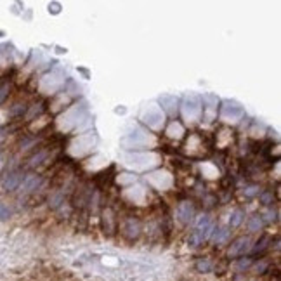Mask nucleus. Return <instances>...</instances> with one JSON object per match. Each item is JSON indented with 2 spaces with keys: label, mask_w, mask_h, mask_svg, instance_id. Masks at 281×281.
Masks as SVG:
<instances>
[{
  "label": "nucleus",
  "mask_w": 281,
  "mask_h": 281,
  "mask_svg": "<svg viewBox=\"0 0 281 281\" xmlns=\"http://www.w3.org/2000/svg\"><path fill=\"white\" fill-rule=\"evenodd\" d=\"M2 37H5V31H2V30H0V38Z\"/></svg>",
  "instance_id": "22"
},
{
  "label": "nucleus",
  "mask_w": 281,
  "mask_h": 281,
  "mask_svg": "<svg viewBox=\"0 0 281 281\" xmlns=\"http://www.w3.org/2000/svg\"><path fill=\"white\" fill-rule=\"evenodd\" d=\"M227 238H229V227L222 226V227H216L210 240L214 241V245H224L227 241Z\"/></svg>",
  "instance_id": "8"
},
{
  "label": "nucleus",
  "mask_w": 281,
  "mask_h": 281,
  "mask_svg": "<svg viewBox=\"0 0 281 281\" xmlns=\"http://www.w3.org/2000/svg\"><path fill=\"white\" fill-rule=\"evenodd\" d=\"M252 269L255 271V274L262 276V274H266L267 269H269V262H266V260H259V262H253Z\"/></svg>",
  "instance_id": "12"
},
{
  "label": "nucleus",
  "mask_w": 281,
  "mask_h": 281,
  "mask_svg": "<svg viewBox=\"0 0 281 281\" xmlns=\"http://www.w3.org/2000/svg\"><path fill=\"white\" fill-rule=\"evenodd\" d=\"M194 217V208L189 201H183V203L177 207V219L183 224H189Z\"/></svg>",
  "instance_id": "3"
},
{
  "label": "nucleus",
  "mask_w": 281,
  "mask_h": 281,
  "mask_svg": "<svg viewBox=\"0 0 281 281\" xmlns=\"http://www.w3.org/2000/svg\"><path fill=\"white\" fill-rule=\"evenodd\" d=\"M250 252V238L249 236H238L234 241H231L227 249V257L229 259H240L245 253Z\"/></svg>",
  "instance_id": "1"
},
{
  "label": "nucleus",
  "mask_w": 281,
  "mask_h": 281,
  "mask_svg": "<svg viewBox=\"0 0 281 281\" xmlns=\"http://www.w3.org/2000/svg\"><path fill=\"white\" fill-rule=\"evenodd\" d=\"M253 262H255V260H253L252 257L243 255V257H240V259L236 260V264H234V269H236V273L245 274V273H247V271H249V269H252Z\"/></svg>",
  "instance_id": "9"
},
{
  "label": "nucleus",
  "mask_w": 281,
  "mask_h": 281,
  "mask_svg": "<svg viewBox=\"0 0 281 281\" xmlns=\"http://www.w3.org/2000/svg\"><path fill=\"white\" fill-rule=\"evenodd\" d=\"M260 198V203L266 205V207H269V205H273L274 201V196H273V191H262V193L259 194Z\"/></svg>",
  "instance_id": "15"
},
{
  "label": "nucleus",
  "mask_w": 281,
  "mask_h": 281,
  "mask_svg": "<svg viewBox=\"0 0 281 281\" xmlns=\"http://www.w3.org/2000/svg\"><path fill=\"white\" fill-rule=\"evenodd\" d=\"M247 281H255V280H247Z\"/></svg>",
  "instance_id": "23"
},
{
  "label": "nucleus",
  "mask_w": 281,
  "mask_h": 281,
  "mask_svg": "<svg viewBox=\"0 0 281 281\" xmlns=\"http://www.w3.org/2000/svg\"><path fill=\"white\" fill-rule=\"evenodd\" d=\"M11 216H12V210L9 208V205L5 203V201H0V219L7 220Z\"/></svg>",
  "instance_id": "16"
},
{
  "label": "nucleus",
  "mask_w": 281,
  "mask_h": 281,
  "mask_svg": "<svg viewBox=\"0 0 281 281\" xmlns=\"http://www.w3.org/2000/svg\"><path fill=\"white\" fill-rule=\"evenodd\" d=\"M264 222H262V217H260V214H255V216H252L249 219V222H247V229H249V233H259L260 229H262Z\"/></svg>",
  "instance_id": "10"
},
{
  "label": "nucleus",
  "mask_w": 281,
  "mask_h": 281,
  "mask_svg": "<svg viewBox=\"0 0 281 281\" xmlns=\"http://www.w3.org/2000/svg\"><path fill=\"white\" fill-rule=\"evenodd\" d=\"M40 183H42L40 175H35V174L25 175V179H23V184L19 189H21L23 193H31V191H35L38 186H40Z\"/></svg>",
  "instance_id": "4"
},
{
  "label": "nucleus",
  "mask_w": 281,
  "mask_h": 281,
  "mask_svg": "<svg viewBox=\"0 0 281 281\" xmlns=\"http://www.w3.org/2000/svg\"><path fill=\"white\" fill-rule=\"evenodd\" d=\"M245 220V212L241 208H236L231 212V217H229V227H240L241 222Z\"/></svg>",
  "instance_id": "11"
},
{
  "label": "nucleus",
  "mask_w": 281,
  "mask_h": 281,
  "mask_svg": "<svg viewBox=\"0 0 281 281\" xmlns=\"http://www.w3.org/2000/svg\"><path fill=\"white\" fill-rule=\"evenodd\" d=\"M49 12H51V14H59V12H61V4H59V2H51V4H49Z\"/></svg>",
  "instance_id": "21"
},
{
  "label": "nucleus",
  "mask_w": 281,
  "mask_h": 281,
  "mask_svg": "<svg viewBox=\"0 0 281 281\" xmlns=\"http://www.w3.org/2000/svg\"><path fill=\"white\" fill-rule=\"evenodd\" d=\"M260 217H262V222H267V224H273L278 220V212L276 210H266L264 214H260Z\"/></svg>",
  "instance_id": "13"
},
{
  "label": "nucleus",
  "mask_w": 281,
  "mask_h": 281,
  "mask_svg": "<svg viewBox=\"0 0 281 281\" xmlns=\"http://www.w3.org/2000/svg\"><path fill=\"white\" fill-rule=\"evenodd\" d=\"M45 156H47V153H45V151H40L38 155H35L33 158H30V163H28V165H30V167H35V165L40 163V161L44 160Z\"/></svg>",
  "instance_id": "19"
},
{
  "label": "nucleus",
  "mask_w": 281,
  "mask_h": 281,
  "mask_svg": "<svg viewBox=\"0 0 281 281\" xmlns=\"http://www.w3.org/2000/svg\"><path fill=\"white\" fill-rule=\"evenodd\" d=\"M23 179H25V174L21 170H11L4 175V179H2V189L5 193H12V191L19 189L23 184Z\"/></svg>",
  "instance_id": "2"
},
{
  "label": "nucleus",
  "mask_w": 281,
  "mask_h": 281,
  "mask_svg": "<svg viewBox=\"0 0 281 281\" xmlns=\"http://www.w3.org/2000/svg\"><path fill=\"white\" fill-rule=\"evenodd\" d=\"M25 111H26L25 104H21V102H16L14 106L11 108V117H21Z\"/></svg>",
  "instance_id": "18"
},
{
  "label": "nucleus",
  "mask_w": 281,
  "mask_h": 281,
  "mask_svg": "<svg viewBox=\"0 0 281 281\" xmlns=\"http://www.w3.org/2000/svg\"><path fill=\"white\" fill-rule=\"evenodd\" d=\"M194 269L200 274H208L214 271V262L208 259V257H200V259H196V262H194Z\"/></svg>",
  "instance_id": "7"
},
{
  "label": "nucleus",
  "mask_w": 281,
  "mask_h": 281,
  "mask_svg": "<svg viewBox=\"0 0 281 281\" xmlns=\"http://www.w3.org/2000/svg\"><path fill=\"white\" fill-rule=\"evenodd\" d=\"M9 92H11V84H9V82H4V84L0 85V104L5 102V99L9 97Z\"/></svg>",
  "instance_id": "17"
},
{
  "label": "nucleus",
  "mask_w": 281,
  "mask_h": 281,
  "mask_svg": "<svg viewBox=\"0 0 281 281\" xmlns=\"http://www.w3.org/2000/svg\"><path fill=\"white\" fill-rule=\"evenodd\" d=\"M259 189H260L259 186H250V187H247V189H245V196H249V198L255 196V194H259V193H260Z\"/></svg>",
  "instance_id": "20"
},
{
  "label": "nucleus",
  "mask_w": 281,
  "mask_h": 281,
  "mask_svg": "<svg viewBox=\"0 0 281 281\" xmlns=\"http://www.w3.org/2000/svg\"><path fill=\"white\" fill-rule=\"evenodd\" d=\"M187 245H189L191 249H198V247H201L203 245V241H201V236L198 233H191L189 238H187Z\"/></svg>",
  "instance_id": "14"
},
{
  "label": "nucleus",
  "mask_w": 281,
  "mask_h": 281,
  "mask_svg": "<svg viewBox=\"0 0 281 281\" xmlns=\"http://www.w3.org/2000/svg\"><path fill=\"white\" fill-rule=\"evenodd\" d=\"M124 233L127 238L135 240V238L141 234V222H139L137 219H127L125 220V226H124Z\"/></svg>",
  "instance_id": "5"
},
{
  "label": "nucleus",
  "mask_w": 281,
  "mask_h": 281,
  "mask_svg": "<svg viewBox=\"0 0 281 281\" xmlns=\"http://www.w3.org/2000/svg\"><path fill=\"white\" fill-rule=\"evenodd\" d=\"M271 245V238L267 236V234H264V236H260V240L257 241L253 247H250V253H252V259L257 255H260V253H264L267 249H269Z\"/></svg>",
  "instance_id": "6"
}]
</instances>
